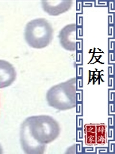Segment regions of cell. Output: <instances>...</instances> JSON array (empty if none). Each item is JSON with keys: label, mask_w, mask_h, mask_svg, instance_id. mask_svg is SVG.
Instances as JSON below:
<instances>
[{"label": "cell", "mask_w": 115, "mask_h": 154, "mask_svg": "<svg viewBox=\"0 0 115 154\" xmlns=\"http://www.w3.org/2000/svg\"><path fill=\"white\" fill-rule=\"evenodd\" d=\"M24 121L31 137L42 146H47L54 142L61 132L60 123L51 116H32L25 119Z\"/></svg>", "instance_id": "obj_1"}, {"label": "cell", "mask_w": 115, "mask_h": 154, "mask_svg": "<svg viewBox=\"0 0 115 154\" xmlns=\"http://www.w3.org/2000/svg\"><path fill=\"white\" fill-rule=\"evenodd\" d=\"M46 101L51 107L60 111L74 109L77 104V80L73 77L53 85L47 91Z\"/></svg>", "instance_id": "obj_2"}, {"label": "cell", "mask_w": 115, "mask_h": 154, "mask_svg": "<svg viewBox=\"0 0 115 154\" xmlns=\"http://www.w3.org/2000/svg\"><path fill=\"white\" fill-rule=\"evenodd\" d=\"M26 44L30 48L42 49L51 43L54 37V29L47 19L38 17L26 23L23 32Z\"/></svg>", "instance_id": "obj_3"}, {"label": "cell", "mask_w": 115, "mask_h": 154, "mask_svg": "<svg viewBox=\"0 0 115 154\" xmlns=\"http://www.w3.org/2000/svg\"><path fill=\"white\" fill-rule=\"evenodd\" d=\"M107 127L104 124H87L84 128V141L90 146H103L107 143Z\"/></svg>", "instance_id": "obj_4"}, {"label": "cell", "mask_w": 115, "mask_h": 154, "mask_svg": "<svg viewBox=\"0 0 115 154\" xmlns=\"http://www.w3.org/2000/svg\"><path fill=\"white\" fill-rule=\"evenodd\" d=\"M20 142L22 149L27 154H42L45 153L47 146H42L37 143L29 134L26 122L23 121L20 125Z\"/></svg>", "instance_id": "obj_5"}, {"label": "cell", "mask_w": 115, "mask_h": 154, "mask_svg": "<svg viewBox=\"0 0 115 154\" xmlns=\"http://www.w3.org/2000/svg\"><path fill=\"white\" fill-rule=\"evenodd\" d=\"M77 26L69 23L63 26L58 34V39L62 48L67 51H75L77 48Z\"/></svg>", "instance_id": "obj_6"}, {"label": "cell", "mask_w": 115, "mask_h": 154, "mask_svg": "<svg viewBox=\"0 0 115 154\" xmlns=\"http://www.w3.org/2000/svg\"><path fill=\"white\" fill-rule=\"evenodd\" d=\"M74 2L71 0H48L41 1V5L45 13L51 16H59L68 12Z\"/></svg>", "instance_id": "obj_7"}, {"label": "cell", "mask_w": 115, "mask_h": 154, "mask_svg": "<svg viewBox=\"0 0 115 154\" xmlns=\"http://www.w3.org/2000/svg\"><path fill=\"white\" fill-rule=\"evenodd\" d=\"M17 79V71L12 63L0 59V89L11 86Z\"/></svg>", "instance_id": "obj_8"}, {"label": "cell", "mask_w": 115, "mask_h": 154, "mask_svg": "<svg viewBox=\"0 0 115 154\" xmlns=\"http://www.w3.org/2000/svg\"><path fill=\"white\" fill-rule=\"evenodd\" d=\"M4 152L3 151V148H2V145H1V143H0V154H2Z\"/></svg>", "instance_id": "obj_9"}]
</instances>
